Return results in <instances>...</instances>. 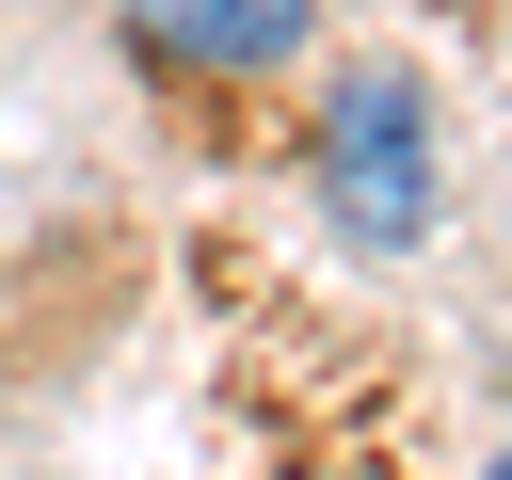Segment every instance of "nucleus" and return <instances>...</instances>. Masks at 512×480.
I'll return each instance as SVG.
<instances>
[{
  "instance_id": "1",
  "label": "nucleus",
  "mask_w": 512,
  "mask_h": 480,
  "mask_svg": "<svg viewBox=\"0 0 512 480\" xmlns=\"http://www.w3.org/2000/svg\"><path fill=\"white\" fill-rule=\"evenodd\" d=\"M320 208H336L368 256H400V240L432 224V112H416L400 64L336 80V112H320Z\"/></svg>"
},
{
  "instance_id": "2",
  "label": "nucleus",
  "mask_w": 512,
  "mask_h": 480,
  "mask_svg": "<svg viewBox=\"0 0 512 480\" xmlns=\"http://www.w3.org/2000/svg\"><path fill=\"white\" fill-rule=\"evenodd\" d=\"M304 16H320V0H128V32H144V48L224 64V80H240V64H272V48H304Z\"/></svg>"
},
{
  "instance_id": "3",
  "label": "nucleus",
  "mask_w": 512,
  "mask_h": 480,
  "mask_svg": "<svg viewBox=\"0 0 512 480\" xmlns=\"http://www.w3.org/2000/svg\"><path fill=\"white\" fill-rule=\"evenodd\" d=\"M496 480H512V464H496Z\"/></svg>"
}]
</instances>
